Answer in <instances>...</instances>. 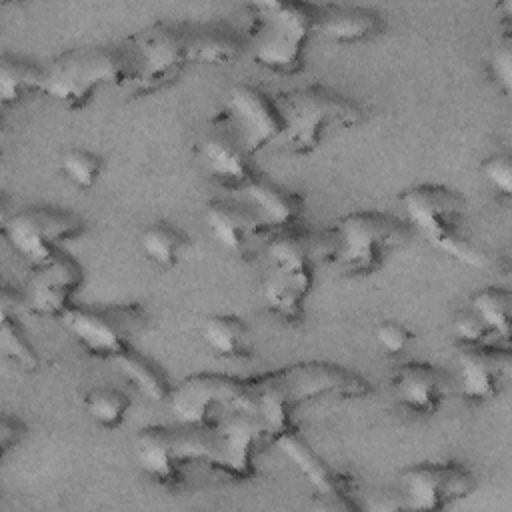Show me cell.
I'll return each mask as SVG.
<instances>
[{"label":"cell","instance_id":"18","mask_svg":"<svg viewBox=\"0 0 512 512\" xmlns=\"http://www.w3.org/2000/svg\"><path fill=\"white\" fill-rule=\"evenodd\" d=\"M204 218L216 242L226 250L242 258H250L258 250H264L270 232L260 224L246 202L210 198L206 202Z\"/></svg>","mask_w":512,"mask_h":512},{"label":"cell","instance_id":"5","mask_svg":"<svg viewBox=\"0 0 512 512\" xmlns=\"http://www.w3.org/2000/svg\"><path fill=\"white\" fill-rule=\"evenodd\" d=\"M132 82V58L126 42L72 48L44 66L42 94L70 112L84 110L108 84L126 88Z\"/></svg>","mask_w":512,"mask_h":512},{"label":"cell","instance_id":"22","mask_svg":"<svg viewBox=\"0 0 512 512\" xmlns=\"http://www.w3.org/2000/svg\"><path fill=\"white\" fill-rule=\"evenodd\" d=\"M184 28L190 64H230L244 50L242 36L228 22H184Z\"/></svg>","mask_w":512,"mask_h":512},{"label":"cell","instance_id":"34","mask_svg":"<svg viewBox=\"0 0 512 512\" xmlns=\"http://www.w3.org/2000/svg\"><path fill=\"white\" fill-rule=\"evenodd\" d=\"M452 332L458 344H484L488 342V336H492L484 322L470 308H464L454 314Z\"/></svg>","mask_w":512,"mask_h":512},{"label":"cell","instance_id":"24","mask_svg":"<svg viewBox=\"0 0 512 512\" xmlns=\"http://www.w3.org/2000/svg\"><path fill=\"white\" fill-rule=\"evenodd\" d=\"M42 84L44 66L12 54L0 56V104L4 108L20 104L32 94H42Z\"/></svg>","mask_w":512,"mask_h":512},{"label":"cell","instance_id":"27","mask_svg":"<svg viewBox=\"0 0 512 512\" xmlns=\"http://www.w3.org/2000/svg\"><path fill=\"white\" fill-rule=\"evenodd\" d=\"M468 308L484 322L492 336L508 344L512 320V292L508 288L484 286L470 296Z\"/></svg>","mask_w":512,"mask_h":512},{"label":"cell","instance_id":"31","mask_svg":"<svg viewBox=\"0 0 512 512\" xmlns=\"http://www.w3.org/2000/svg\"><path fill=\"white\" fill-rule=\"evenodd\" d=\"M488 74L498 90L508 96L512 90V36L510 20H502V30L496 36L488 54Z\"/></svg>","mask_w":512,"mask_h":512},{"label":"cell","instance_id":"12","mask_svg":"<svg viewBox=\"0 0 512 512\" xmlns=\"http://www.w3.org/2000/svg\"><path fill=\"white\" fill-rule=\"evenodd\" d=\"M222 114L248 156L280 140L282 116L274 96L258 86L246 82L232 86Z\"/></svg>","mask_w":512,"mask_h":512},{"label":"cell","instance_id":"3","mask_svg":"<svg viewBox=\"0 0 512 512\" xmlns=\"http://www.w3.org/2000/svg\"><path fill=\"white\" fill-rule=\"evenodd\" d=\"M282 116L278 146L292 156H310L338 128H352L362 122L364 108L358 100L322 82L272 94Z\"/></svg>","mask_w":512,"mask_h":512},{"label":"cell","instance_id":"25","mask_svg":"<svg viewBox=\"0 0 512 512\" xmlns=\"http://www.w3.org/2000/svg\"><path fill=\"white\" fill-rule=\"evenodd\" d=\"M140 246H142L144 256L152 264H156L160 268H174L186 256V252L190 248V238L180 226L160 220V222L150 224L142 232Z\"/></svg>","mask_w":512,"mask_h":512},{"label":"cell","instance_id":"9","mask_svg":"<svg viewBox=\"0 0 512 512\" xmlns=\"http://www.w3.org/2000/svg\"><path fill=\"white\" fill-rule=\"evenodd\" d=\"M60 322L90 356L114 360L146 328L148 312L140 302L72 306Z\"/></svg>","mask_w":512,"mask_h":512},{"label":"cell","instance_id":"19","mask_svg":"<svg viewBox=\"0 0 512 512\" xmlns=\"http://www.w3.org/2000/svg\"><path fill=\"white\" fill-rule=\"evenodd\" d=\"M238 192L244 196L242 202L252 208L268 232L300 226L306 206V198L300 192L290 190L260 172Z\"/></svg>","mask_w":512,"mask_h":512},{"label":"cell","instance_id":"10","mask_svg":"<svg viewBox=\"0 0 512 512\" xmlns=\"http://www.w3.org/2000/svg\"><path fill=\"white\" fill-rule=\"evenodd\" d=\"M86 222L78 214L54 206H26L2 224L8 244L32 266H40L62 252V244L80 238Z\"/></svg>","mask_w":512,"mask_h":512},{"label":"cell","instance_id":"15","mask_svg":"<svg viewBox=\"0 0 512 512\" xmlns=\"http://www.w3.org/2000/svg\"><path fill=\"white\" fill-rule=\"evenodd\" d=\"M456 366L462 396L472 402H488L502 392L510 376V348L488 342L460 344Z\"/></svg>","mask_w":512,"mask_h":512},{"label":"cell","instance_id":"7","mask_svg":"<svg viewBox=\"0 0 512 512\" xmlns=\"http://www.w3.org/2000/svg\"><path fill=\"white\" fill-rule=\"evenodd\" d=\"M250 52L262 68L292 76L304 66V48L314 34L312 2H250Z\"/></svg>","mask_w":512,"mask_h":512},{"label":"cell","instance_id":"32","mask_svg":"<svg viewBox=\"0 0 512 512\" xmlns=\"http://www.w3.org/2000/svg\"><path fill=\"white\" fill-rule=\"evenodd\" d=\"M480 172L492 190L504 198L512 196V162L508 152H494L486 156L480 164Z\"/></svg>","mask_w":512,"mask_h":512},{"label":"cell","instance_id":"2","mask_svg":"<svg viewBox=\"0 0 512 512\" xmlns=\"http://www.w3.org/2000/svg\"><path fill=\"white\" fill-rule=\"evenodd\" d=\"M410 224L384 210H352L310 236L314 262H332L348 276L376 272L386 256L406 242Z\"/></svg>","mask_w":512,"mask_h":512},{"label":"cell","instance_id":"33","mask_svg":"<svg viewBox=\"0 0 512 512\" xmlns=\"http://www.w3.org/2000/svg\"><path fill=\"white\" fill-rule=\"evenodd\" d=\"M374 338L382 350L398 356L410 348V344L416 340V334L398 320H382L374 328Z\"/></svg>","mask_w":512,"mask_h":512},{"label":"cell","instance_id":"23","mask_svg":"<svg viewBox=\"0 0 512 512\" xmlns=\"http://www.w3.org/2000/svg\"><path fill=\"white\" fill-rule=\"evenodd\" d=\"M206 346L226 360H248L254 356V340L248 324L236 314H210L202 324Z\"/></svg>","mask_w":512,"mask_h":512},{"label":"cell","instance_id":"17","mask_svg":"<svg viewBox=\"0 0 512 512\" xmlns=\"http://www.w3.org/2000/svg\"><path fill=\"white\" fill-rule=\"evenodd\" d=\"M210 126L212 128L196 144V156L212 178L228 190L238 192L258 174V170L250 164V156L236 140L222 112L212 116Z\"/></svg>","mask_w":512,"mask_h":512},{"label":"cell","instance_id":"11","mask_svg":"<svg viewBox=\"0 0 512 512\" xmlns=\"http://www.w3.org/2000/svg\"><path fill=\"white\" fill-rule=\"evenodd\" d=\"M400 492L410 510H444L476 488L474 472L462 462L428 460L406 466L400 476Z\"/></svg>","mask_w":512,"mask_h":512},{"label":"cell","instance_id":"14","mask_svg":"<svg viewBox=\"0 0 512 512\" xmlns=\"http://www.w3.org/2000/svg\"><path fill=\"white\" fill-rule=\"evenodd\" d=\"M272 442L308 478L318 494L332 500L334 508L360 510L354 478L320 458L294 426L272 436Z\"/></svg>","mask_w":512,"mask_h":512},{"label":"cell","instance_id":"29","mask_svg":"<svg viewBox=\"0 0 512 512\" xmlns=\"http://www.w3.org/2000/svg\"><path fill=\"white\" fill-rule=\"evenodd\" d=\"M82 406L86 414L102 428L116 430L126 420L132 400L126 392L112 386H94L84 392Z\"/></svg>","mask_w":512,"mask_h":512},{"label":"cell","instance_id":"30","mask_svg":"<svg viewBox=\"0 0 512 512\" xmlns=\"http://www.w3.org/2000/svg\"><path fill=\"white\" fill-rule=\"evenodd\" d=\"M60 168L68 182H72L76 188L88 190L100 180L104 160L98 152L88 148H68L60 158Z\"/></svg>","mask_w":512,"mask_h":512},{"label":"cell","instance_id":"4","mask_svg":"<svg viewBox=\"0 0 512 512\" xmlns=\"http://www.w3.org/2000/svg\"><path fill=\"white\" fill-rule=\"evenodd\" d=\"M398 198L406 214L404 220L432 248L472 268L486 264V256L468 226L466 200L458 190L446 184L420 182L404 188Z\"/></svg>","mask_w":512,"mask_h":512},{"label":"cell","instance_id":"28","mask_svg":"<svg viewBox=\"0 0 512 512\" xmlns=\"http://www.w3.org/2000/svg\"><path fill=\"white\" fill-rule=\"evenodd\" d=\"M12 300H16V294L12 296L10 288L2 290V300H0V348L2 354L10 360H14L20 368L34 372L40 364L36 348L28 342L20 322L12 314Z\"/></svg>","mask_w":512,"mask_h":512},{"label":"cell","instance_id":"8","mask_svg":"<svg viewBox=\"0 0 512 512\" xmlns=\"http://www.w3.org/2000/svg\"><path fill=\"white\" fill-rule=\"evenodd\" d=\"M124 42L132 58L128 92L136 96L162 88L190 64L184 22H152Z\"/></svg>","mask_w":512,"mask_h":512},{"label":"cell","instance_id":"13","mask_svg":"<svg viewBox=\"0 0 512 512\" xmlns=\"http://www.w3.org/2000/svg\"><path fill=\"white\" fill-rule=\"evenodd\" d=\"M82 284V264L62 250L52 260L34 266L24 292V304L34 316L62 320V316L74 306V296Z\"/></svg>","mask_w":512,"mask_h":512},{"label":"cell","instance_id":"16","mask_svg":"<svg viewBox=\"0 0 512 512\" xmlns=\"http://www.w3.org/2000/svg\"><path fill=\"white\" fill-rule=\"evenodd\" d=\"M216 426L220 432V444L208 468L232 480L254 478V454L262 438H268L266 428L256 418L238 412H228L226 418L220 416Z\"/></svg>","mask_w":512,"mask_h":512},{"label":"cell","instance_id":"21","mask_svg":"<svg viewBox=\"0 0 512 512\" xmlns=\"http://www.w3.org/2000/svg\"><path fill=\"white\" fill-rule=\"evenodd\" d=\"M392 390L396 400L412 414L432 416L444 400L446 386L442 372L434 364L410 360L396 366L392 374Z\"/></svg>","mask_w":512,"mask_h":512},{"label":"cell","instance_id":"6","mask_svg":"<svg viewBox=\"0 0 512 512\" xmlns=\"http://www.w3.org/2000/svg\"><path fill=\"white\" fill-rule=\"evenodd\" d=\"M220 444L216 422L212 424H150L138 430L134 454L142 472L160 486L184 482L192 464L214 460Z\"/></svg>","mask_w":512,"mask_h":512},{"label":"cell","instance_id":"35","mask_svg":"<svg viewBox=\"0 0 512 512\" xmlns=\"http://www.w3.org/2000/svg\"><path fill=\"white\" fill-rule=\"evenodd\" d=\"M28 428L26 424L12 414H4L2 422H0V452L2 456H6L10 450L18 448L26 436Z\"/></svg>","mask_w":512,"mask_h":512},{"label":"cell","instance_id":"26","mask_svg":"<svg viewBox=\"0 0 512 512\" xmlns=\"http://www.w3.org/2000/svg\"><path fill=\"white\" fill-rule=\"evenodd\" d=\"M112 362L118 366L120 374L128 382H132L144 396H148L150 400H156V402L168 400L172 384L168 382L164 372L152 360H148L144 354H140L138 350L128 346Z\"/></svg>","mask_w":512,"mask_h":512},{"label":"cell","instance_id":"1","mask_svg":"<svg viewBox=\"0 0 512 512\" xmlns=\"http://www.w3.org/2000/svg\"><path fill=\"white\" fill-rule=\"evenodd\" d=\"M370 392V380L356 370L326 360H302L250 376L188 374L172 386L166 402L178 422L190 424H212L228 412L252 416L272 440L278 432L294 426L292 414L304 402L354 400Z\"/></svg>","mask_w":512,"mask_h":512},{"label":"cell","instance_id":"20","mask_svg":"<svg viewBox=\"0 0 512 512\" xmlns=\"http://www.w3.org/2000/svg\"><path fill=\"white\" fill-rule=\"evenodd\" d=\"M382 14L356 4H316L314 32L334 44H358L382 34Z\"/></svg>","mask_w":512,"mask_h":512}]
</instances>
